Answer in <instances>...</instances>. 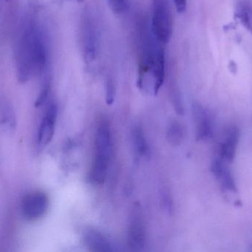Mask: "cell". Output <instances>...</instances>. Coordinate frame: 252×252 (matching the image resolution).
<instances>
[{
  "label": "cell",
  "mask_w": 252,
  "mask_h": 252,
  "mask_svg": "<svg viewBox=\"0 0 252 252\" xmlns=\"http://www.w3.org/2000/svg\"><path fill=\"white\" fill-rule=\"evenodd\" d=\"M47 48L42 31L35 22L26 24L16 48L18 79L25 83L33 75L44 73L47 65Z\"/></svg>",
  "instance_id": "1"
},
{
  "label": "cell",
  "mask_w": 252,
  "mask_h": 252,
  "mask_svg": "<svg viewBox=\"0 0 252 252\" xmlns=\"http://www.w3.org/2000/svg\"><path fill=\"white\" fill-rule=\"evenodd\" d=\"M173 31V15L169 0H153L151 32L162 44L170 42Z\"/></svg>",
  "instance_id": "2"
},
{
  "label": "cell",
  "mask_w": 252,
  "mask_h": 252,
  "mask_svg": "<svg viewBox=\"0 0 252 252\" xmlns=\"http://www.w3.org/2000/svg\"><path fill=\"white\" fill-rule=\"evenodd\" d=\"M127 244L133 251H142L146 244V232L140 206L133 205L127 229Z\"/></svg>",
  "instance_id": "3"
},
{
  "label": "cell",
  "mask_w": 252,
  "mask_h": 252,
  "mask_svg": "<svg viewBox=\"0 0 252 252\" xmlns=\"http://www.w3.org/2000/svg\"><path fill=\"white\" fill-rule=\"evenodd\" d=\"M49 207L47 195L41 191L30 192L21 203V213L25 220L34 221L42 217Z\"/></svg>",
  "instance_id": "4"
},
{
  "label": "cell",
  "mask_w": 252,
  "mask_h": 252,
  "mask_svg": "<svg viewBox=\"0 0 252 252\" xmlns=\"http://www.w3.org/2000/svg\"><path fill=\"white\" fill-rule=\"evenodd\" d=\"M94 147V157L111 162L113 155L112 130L109 121L105 118H101L97 125Z\"/></svg>",
  "instance_id": "5"
},
{
  "label": "cell",
  "mask_w": 252,
  "mask_h": 252,
  "mask_svg": "<svg viewBox=\"0 0 252 252\" xmlns=\"http://www.w3.org/2000/svg\"><path fill=\"white\" fill-rule=\"evenodd\" d=\"M82 47L84 59L94 62L97 55V35L95 25L90 15H86L82 22Z\"/></svg>",
  "instance_id": "6"
},
{
  "label": "cell",
  "mask_w": 252,
  "mask_h": 252,
  "mask_svg": "<svg viewBox=\"0 0 252 252\" xmlns=\"http://www.w3.org/2000/svg\"><path fill=\"white\" fill-rule=\"evenodd\" d=\"M57 115V105L55 102H50L38 127L37 142L40 148L47 146L51 142L54 136Z\"/></svg>",
  "instance_id": "7"
},
{
  "label": "cell",
  "mask_w": 252,
  "mask_h": 252,
  "mask_svg": "<svg viewBox=\"0 0 252 252\" xmlns=\"http://www.w3.org/2000/svg\"><path fill=\"white\" fill-rule=\"evenodd\" d=\"M161 44H158L156 48L150 68L153 93L155 95L159 91L165 80V56Z\"/></svg>",
  "instance_id": "8"
},
{
  "label": "cell",
  "mask_w": 252,
  "mask_h": 252,
  "mask_svg": "<svg viewBox=\"0 0 252 252\" xmlns=\"http://www.w3.org/2000/svg\"><path fill=\"white\" fill-rule=\"evenodd\" d=\"M194 120L196 127L197 140L208 139L213 133V125L208 111L199 104H194L192 107Z\"/></svg>",
  "instance_id": "9"
},
{
  "label": "cell",
  "mask_w": 252,
  "mask_h": 252,
  "mask_svg": "<svg viewBox=\"0 0 252 252\" xmlns=\"http://www.w3.org/2000/svg\"><path fill=\"white\" fill-rule=\"evenodd\" d=\"M83 238L85 245L92 252H112L113 246L103 233L93 228H87L84 231Z\"/></svg>",
  "instance_id": "10"
},
{
  "label": "cell",
  "mask_w": 252,
  "mask_h": 252,
  "mask_svg": "<svg viewBox=\"0 0 252 252\" xmlns=\"http://www.w3.org/2000/svg\"><path fill=\"white\" fill-rule=\"evenodd\" d=\"M239 139V130L235 127H231L226 133L224 141L222 142L219 149V157L222 160L229 163L234 161Z\"/></svg>",
  "instance_id": "11"
},
{
  "label": "cell",
  "mask_w": 252,
  "mask_h": 252,
  "mask_svg": "<svg viewBox=\"0 0 252 252\" xmlns=\"http://www.w3.org/2000/svg\"><path fill=\"white\" fill-rule=\"evenodd\" d=\"M211 170L223 189L230 191V192H236V185H235V180L232 177V175L231 174L230 170L225 165L223 160L220 157L216 158L213 161Z\"/></svg>",
  "instance_id": "12"
},
{
  "label": "cell",
  "mask_w": 252,
  "mask_h": 252,
  "mask_svg": "<svg viewBox=\"0 0 252 252\" xmlns=\"http://www.w3.org/2000/svg\"><path fill=\"white\" fill-rule=\"evenodd\" d=\"M0 125L7 133L16 130V114L11 105L6 102L0 103Z\"/></svg>",
  "instance_id": "13"
},
{
  "label": "cell",
  "mask_w": 252,
  "mask_h": 252,
  "mask_svg": "<svg viewBox=\"0 0 252 252\" xmlns=\"http://www.w3.org/2000/svg\"><path fill=\"white\" fill-rule=\"evenodd\" d=\"M235 16L243 26L252 34V5L247 1L238 3Z\"/></svg>",
  "instance_id": "14"
},
{
  "label": "cell",
  "mask_w": 252,
  "mask_h": 252,
  "mask_svg": "<svg viewBox=\"0 0 252 252\" xmlns=\"http://www.w3.org/2000/svg\"><path fill=\"white\" fill-rule=\"evenodd\" d=\"M132 141L135 151L139 156L145 157L148 155L150 152L149 146L141 127H134L132 132Z\"/></svg>",
  "instance_id": "15"
},
{
  "label": "cell",
  "mask_w": 252,
  "mask_h": 252,
  "mask_svg": "<svg viewBox=\"0 0 252 252\" xmlns=\"http://www.w3.org/2000/svg\"><path fill=\"white\" fill-rule=\"evenodd\" d=\"M167 138L168 142L173 146L181 144L185 138L183 126L178 121H173L167 129Z\"/></svg>",
  "instance_id": "16"
},
{
  "label": "cell",
  "mask_w": 252,
  "mask_h": 252,
  "mask_svg": "<svg viewBox=\"0 0 252 252\" xmlns=\"http://www.w3.org/2000/svg\"><path fill=\"white\" fill-rule=\"evenodd\" d=\"M115 85L113 78L108 77L106 81V102L108 105H112L115 102Z\"/></svg>",
  "instance_id": "17"
},
{
  "label": "cell",
  "mask_w": 252,
  "mask_h": 252,
  "mask_svg": "<svg viewBox=\"0 0 252 252\" xmlns=\"http://www.w3.org/2000/svg\"><path fill=\"white\" fill-rule=\"evenodd\" d=\"M111 10L117 14L124 13L127 7V0H108Z\"/></svg>",
  "instance_id": "18"
},
{
  "label": "cell",
  "mask_w": 252,
  "mask_h": 252,
  "mask_svg": "<svg viewBox=\"0 0 252 252\" xmlns=\"http://www.w3.org/2000/svg\"><path fill=\"white\" fill-rule=\"evenodd\" d=\"M50 83L48 81H46L44 85H43L42 89H41L38 98H37L36 102H35V106L36 108L42 106L47 102V99L49 97V94H50Z\"/></svg>",
  "instance_id": "19"
},
{
  "label": "cell",
  "mask_w": 252,
  "mask_h": 252,
  "mask_svg": "<svg viewBox=\"0 0 252 252\" xmlns=\"http://www.w3.org/2000/svg\"><path fill=\"white\" fill-rule=\"evenodd\" d=\"M173 1L178 13H183L186 11L188 0H173Z\"/></svg>",
  "instance_id": "20"
},
{
  "label": "cell",
  "mask_w": 252,
  "mask_h": 252,
  "mask_svg": "<svg viewBox=\"0 0 252 252\" xmlns=\"http://www.w3.org/2000/svg\"><path fill=\"white\" fill-rule=\"evenodd\" d=\"M74 1H78V2H82V1H84V0H74Z\"/></svg>",
  "instance_id": "21"
}]
</instances>
